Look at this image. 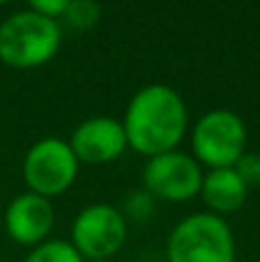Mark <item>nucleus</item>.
Here are the masks:
<instances>
[{"label": "nucleus", "instance_id": "f257e3e1", "mask_svg": "<svg viewBox=\"0 0 260 262\" xmlns=\"http://www.w3.org/2000/svg\"><path fill=\"white\" fill-rule=\"evenodd\" d=\"M187 104L170 85L152 83L132 97L124 111V136L134 152L152 159L173 152L187 134Z\"/></svg>", "mask_w": 260, "mask_h": 262}, {"label": "nucleus", "instance_id": "f03ea898", "mask_svg": "<svg viewBox=\"0 0 260 262\" xmlns=\"http://www.w3.org/2000/svg\"><path fill=\"white\" fill-rule=\"evenodd\" d=\"M62 44L58 21L18 9L0 23V62L14 69H35L51 62Z\"/></svg>", "mask_w": 260, "mask_h": 262}, {"label": "nucleus", "instance_id": "7ed1b4c3", "mask_svg": "<svg viewBox=\"0 0 260 262\" xmlns=\"http://www.w3.org/2000/svg\"><path fill=\"white\" fill-rule=\"evenodd\" d=\"M166 255L168 262H235V235L216 214H189L173 228Z\"/></svg>", "mask_w": 260, "mask_h": 262}, {"label": "nucleus", "instance_id": "20e7f679", "mask_svg": "<svg viewBox=\"0 0 260 262\" xmlns=\"http://www.w3.org/2000/svg\"><path fill=\"white\" fill-rule=\"evenodd\" d=\"M193 159L210 170L233 168L247 152V124L235 111H207L191 131Z\"/></svg>", "mask_w": 260, "mask_h": 262}, {"label": "nucleus", "instance_id": "39448f33", "mask_svg": "<svg viewBox=\"0 0 260 262\" xmlns=\"http://www.w3.org/2000/svg\"><path fill=\"white\" fill-rule=\"evenodd\" d=\"M78 159L67 140L41 138L26 152L23 159V180L28 191L44 198L62 195L72 189L78 177Z\"/></svg>", "mask_w": 260, "mask_h": 262}, {"label": "nucleus", "instance_id": "423d86ee", "mask_svg": "<svg viewBox=\"0 0 260 262\" xmlns=\"http://www.w3.org/2000/svg\"><path fill=\"white\" fill-rule=\"evenodd\" d=\"M129 232V223L118 207L106 203L88 205L72 223V246L83 260H111Z\"/></svg>", "mask_w": 260, "mask_h": 262}, {"label": "nucleus", "instance_id": "0eeeda50", "mask_svg": "<svg viewBox=\"0 0 260 262\" xmlns=\"http://www.w3.org/2000/svg\"><path fill=\"white\" fill-rule=\"evenodd\" d=\"M203 166L184 152H166L147 159L143 168V186L155 200L166 203H187L201 193Z\"/></svg>", "mask_w": 260, "mask_h": 262}, {"label": "nucleus", "instance_id": "6e6552de", "mask_svg": "<svg viewBox=\"0 0 260 262\" xmlns=\"http://www.w3.org/2000/svg\"><path fill=\"white\" fill-rule=\"evenodd\" d=\"M67 143L76 154L78 163H90V166H104L115 161L129 147L122 122L104 115L81 122Z\"/></svg>", "mask_w": 260, "mask_h": 262}, {"label": "nucleus", "instance_id": "1a4fd4ad", "mask_svg": "<svg viewBox=\"0 0 260 262\" xmlns=\"http://www.w3.org/2000/svg\"><path fill=\"white\" fill-rule=\"evenodd\" d=\"M55 209L53 203L44 195L32 191L16 195L5 209V230L14 244L32 246L46 242L49 232L53 230Z\"/></svg>", "mask_w": 260, "mask_h": 262}, {"label": "nucleus", "instance_id": "9d476101", "mask_svg": "<svg viewBox=\"0 0 260 262\" xmlns=\"http://www.w3.org/2000/svg\"><path fill=\"white\" fill-rule=\"evenodd\" d=\"M198 195L212 209V214L221 216V214L237 212L247 200L249 189L235 168H219V170H210L203 177V186Z\"/></svg>", "mask_w": 260, "mask_h": 262}, {"label": "nucleus", "instance_id": "9b49d317", "mask_svg": "<svg viewBox=\"0 0 260 262\" xmlns=\"http://www.w3.org/2000/svg\"><path fill=\"white\" fill-rule=\"evenodd\" d=\"M23 262H85L72 242L67 239H46L37 244Z\"/></svg>", "mask_w": 260, "mask_h": 262}, {"label": "nucleus", "instance_id": "f8f14e48", "mask_svg": "<svg viewBox=\"0 0 260 262\" xmlns=\"http://www.w3.org/2000/svg\"><path fill=\"white\" fill-rule=\"evenodd\" d=\"M99 14L101 7L97 3H92V0H69L64 18L74 28H90L99 21Z\"/></svg>", "mask_w": 260, "mask_h": 262}, {"label": "nucleus", "instance_id": "ddd939ff", "mask_svg": "<svg viewBox=\"0 0 260 262\" xmlns=\"http://www.w3.org/2000/svg\"><path fill=\"white\" fill-rule=\"evenodd\" d=\"M155 214V198H152L147 191H136L127 198V205H124V219H129L136 223H143Z\"/></svg>", "mask_w": 260, "mask_h": 262}, {"label": "nucleus", "instance_id": "4468645a", "mask_svg": "<svg viewBox=\"0 0 260 262\" xmlns=\"http://www.w3.org/2000/svg\"><path fill=\"white\" fill-rule=\"evenodd\" d=\"M235 170L242 177V182L247 184V189L260 186V154L256 152H244L240 157V161L235 163Z\"/></svg>", "mask_w": 260, "mask_h": 262}, {"label": "nucleus", "instance_id": "2eb2a0df", "mask_svg": "<svg viewBox=\"0 0 260 262\" xmlns=\"http://www.w3.org/2000/svg\"><path fill=\"white\" fill-rule=\"evenodd\" d=\"M69 7V0H32L30 9L37 12L39 16H46L51 21H58V18H64Z\"/></svg>", "mask_w": 260, "mask_h": 262}, {"label": "nucleus", "instance_id": "dca6fc26", "mask_svg": "<svg viewBox=\"0 0 260 262\" xmlns=\"http://www.w3.org/2000/svg\"><path fill=\"white\" fill-rule=\"evenodd\" d=\"M85 262H113V260H85Z\"/></svg>", "mask_w": 260, "mask_h": 262}, {"label": "nucleus", "instance_id": "f3484780", "mask_svg": "<svg viewBox=\"0 0 260 262\" xmlns=\"http://www.w3.org/2000/svg\"><path fill=\"white\" fill-rule=\"evenodd\" d=\"M147 262H155V260H147Z\"/></svg>", "mask_w": 260, "mask_h": 262}]
</instances>
